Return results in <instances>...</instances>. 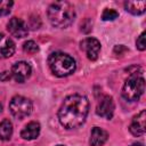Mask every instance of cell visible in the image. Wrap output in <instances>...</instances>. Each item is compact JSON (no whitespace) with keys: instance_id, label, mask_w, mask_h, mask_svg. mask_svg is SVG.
I'll return each instance as SVG.
<instances>
[{"instance_id":"6da1fadb","label":"cell","mask_w":146,"mask_h":146,"mask_svg":"<svg viewBox=\"0 0 146 146\" xmlns=\"http://www.w3.org/2000/svg\"><path fill=\"white\" fill-rule=\"evenodd\" d=\"M89 112V100L82 95L67 96L58 110V120L66 129H75L82 125Z\"/></svg>"},{"instance_id":"7a4b0ae2","label":"cell","mask_w":146,"mask_h":146,"mask_svg":"<svg viewBox=\"0 0 146 146\" xmlns=\"http://www.w3.org/2000/svg\"><path fill=\"white\" fill-rule=\"evenodd\" d=\"M48 19L52 26L58 29H66L73 24L75 19L74 7L67 1H57L49 6Z\"/></svg>"},{"instance_id":"3957f363","label":"cell","mask_w":146,"mask_h":146,"mask_svg":"<svg viewBox=\"0 0 146 146\" xmlns=\"http://www.w3.org/2000/svg\"><path fill=\"white\" fill-rule=\"evenodd\" d=\"M48 65L50 71L58 78L71 75L74 73L76 67L74 58L71 55L62 51L52 52L48 58Z\"/></svg>"},{"instance_id":"277c9868","label":"cell","mask_w":146,"mask_h":146,"mask_svg":"<svg viewBox=\"0 0 146 146\" xmlns=\"http://www.w3.org/2000/svg\"><path fill=\"white\" fill-rule=\"evenodd\" d=\"M145 91V80L141 75L132 73L122 87V96L129 102H136Z\"/></svg>"},{"instance_id":"5b68a950","label":"cell","mask_w":146,"mask_h":146,"mask_svg":"<svg viewBox=\"0 0 146 146\" xmlns=\"http://www.w3.org/2000/svg\"><path fill=\"white\" fill-rule=\"evenodd\" d=\"M33 104L32 102L21 95H16L11 98L9 103V111L14 117L17 120H23L24 117L29 116L32 113Z\"/></svg>"},{"instance_id":"8992f818","label":"cell","mask_w":146,"mask_h":146,"mask_svg":"<svg viewBox=\"0 0 146 146\" xmlns=\"http://www.w3.org/2000/svg\"><path fill=\"white\" fill-rule=\"evenodd\" d=\"M11 76L14 78V80L18 83H23L25 82L32 73V67L27 62L21 60V62H16L13 67H11Z\"/></svg>"},{"instance_id":"52a82bcc","label":"cell","mask_w":146,"mask_h":146,"mask_svg":"<svg viewBox=\"0 0 146 146\" xmlns=\"http://www.w3.org/2000/svg\"><path fill=\"white\" fill-rule=\"evenodd\" d=\"M80 48H81V50H83L86 52L88 59L96 60L100 52V42L96 38L89 36L81 41Z\"/></svg>"},{"instance_id":"ba28073f","label":"cell","mask_w":146,"mask_h":146,"mask_svg":"<svg viewBox=\"0 0 146 146\" xmlns=\"http://www.w3.org/2000/svg\"><path fill=\"white\" fill-rule=\"evenodd\" d=\"M7 29L13 36L18 38V39L26 36L29 33V29H27L26 23L22 18H18V17L10 18L8 24H7Z\"/></svg>"},{"instance_id":"9c48e42d","label":"cell","mask_w":146,"mask_h":146,"mask_svg":"<svg viewBox=\"0 0 146 146\" xmlns=\"http://www.w3.org/2000/svg\"><path fill=\"white\" fill-rule=\"evenodd\" d=\"M114 108H115V106H114L113 98L111 96H104L97 105L96 113L100 117H104L106 120H111L113 117V114H114Z\"/></svg>"},{"instance_id":"30bf717a","label":"cell","mask_w":146,"mask_h":146,"mask_svg":"<svg viewBox=\"0 0 146 146\" xmlns=\"http://www.w3.org/2000/svg\"><path fill=\"white\" fill-rule=\"evenodd\" d=\"M145 120H146V111L145 110L140 111L137 115L133 116V119L129 125V130L133 136L139 137V136H143L145 133V130H146Z\"/></svg>"},{"instance_id":"8fae6325","label":"cell","mask_w":146,"mask_h":146,"mask_svg":"<svg viewBox=\"0 0 146 146\" xmlns=\"http://www.w3.org/2000/svg\"><path fill=\"white\" fill-rule=\"evenodd\" d=\"M14 52H15L14 41L3 33H0V57L9 58L14 55Z\"/></svg>"},{"instance_id":"7c38bea8","label":"cell","mask_w":146,"mask_h":146,"mask_svg":"<svg viewBox=\"0 0 146 146\" xmlns=\"http://www.w3.org/2000/svg\"><path fill=\"white\" fill-rule=\"evenodd\" d=\"M40 130H41L40 123L36 121H31L21 131V137L25 140H33L39 137Z\"/></svg>"},{"instance_id":"4fadbf2b","label":"cell","mask_w":146,"mask_h":146,"mask_svg":"<svg viewBox=\"0 0 146 146\" xmlns=\"http://www.w3.org/2000/svg\"><path fill=\"white\" fill-rule=\"evenodd\" d=\"M108 138V133L107 131H105L104 129L99 128V127H94L90 133V146H103Z\"/></svg>"},{"instance_id":"5bb4252c","label":"cell","mask_w":146,"mask_h":146,"mask_svg":"<svg viewBox=\"0 0 146 146\" xmlns=\"http://www.w3.org/2000/svg\"><path fill=\"white\" fill-rule=\"evenodd\" d=\"M124 8L132 15H141L145 13L146 9V1H125Z\"/></svg>"},{"instance_id":"9a60e30c","label":"cell","mask_w":146,"mask_h":146,"mask_svg":"<svg viewBox=\"0 0 146 146\" xmlns=\"http://www.w3.org/2000/svg\"><path fill=\"white\" fill-rule=\"evenodd\" d=\"M13 135V123L10 120L5 119L0 122V139L9 140Z\"/></svg>"},{"instance_id":"2e32d148","label":"cell","mask_w":146,"mask_h":146,"mask_svg":"<svg viewBox=\"0 0 146 146\" xmlns=\"http://www.w3.org/2000/svg\"><path fill=\"white\" fill-rule=\"evenodd\" d=\"M13 6L14 2L10 0H0V17L7 16L10 13Z\"/></svg>"},{"instance_id":"e0dca14e","label":"cell","mask_w":146,"mask_h":146,"mask_svg":"<svg viewBox=\"0 0 146 146\" xmlns=\"http://www.w3.org/2000/svg\"><path fill=\"white\" fill-rule=\"evenodd\" d=\"M23 50H24L25 52H27V54L33 55V54H36V52L39 51V46H38L33 40H29V41L24 42V44H23Z\"/></svg>"},{"instance_id":"ac0fdd59","label":"cell","mask_w":146,"mask_h":146,"mask_svg":"<svg viewBox=\"0 0 146 146\" xmlns=\"http://www.w3.org/2000/svg\"><path fill=\"white\" fill-rule=\"evenodd\" d=\"M119 17V13L112 8H106L103 14H102V19L103 21H114L115 18Z\"/></svg>"},{"instance_id":"d6986e66","label":"cell","mask_w":146,"mask_h":146,"mask_svg":"<svg viewBox=\"0 0 146 146\" xmlns=\"http://www.w3.org/2000/svg\"><path fill=\"white\" fill-rule=\"evenodd\" d=\"M145 35H146V33L143 32V33L138 36V39H137V41H136V47H137L140 51H144V50L146 49V40H145Z\"/></svg>"},{"instance_id":"ffe728a7","label":"cell","mask_w":146,"mask_h":146,"mask_svg":"<svg viewBox=\"0 0 146 146\" xmlns=\"http://www.w3.org/2000/svg\"><path fill=\"white\" fill-rule=\"evenodd\" d=\"M10 76H11V74H10L9 72H2V73L0 74V80H1V81H7V80L10 79Z\"/></svg>"},{"instance_id":"44dd1931","label":"cell","mask_w":146,"mask_h":146,"mask_svg":"<svg viewBox=\"0 0 146 146\" xmlns=\"http://www.w3.org/2000/svg\"><path fill=\"white\" fill-rule=\"evenodd\" d=\"M130 146H143V144H139V143L137 144V143H136V144H132V145H130Z\"/></svg>"},{"instance_id":"7402d4cb","label":"cell","mask_w":146,"mask_h":146,"mask_svg":"<svg viewBox=\"0 0 146 146\" xmlns=\"http://www.w3.org/2000/svg\"><path fill=\"white\" fill-rule=\"evenodd\" d=\"M1 111H2V105L0 104V113H1Z\"/></svg>"},{"instance_id":"603a6c76","label":"cell","mask_w":146,"mask_h":146,"mask_svg":"<svg viewBox=\"0 0 146 146\" xmlns=\"http://www.w3.org/2000/svg\"><path fill=\"white\" fill-rule=\"evenodd\" d=\"M56 146H64V145H56Z\"/></svg>"}]
</instances>
